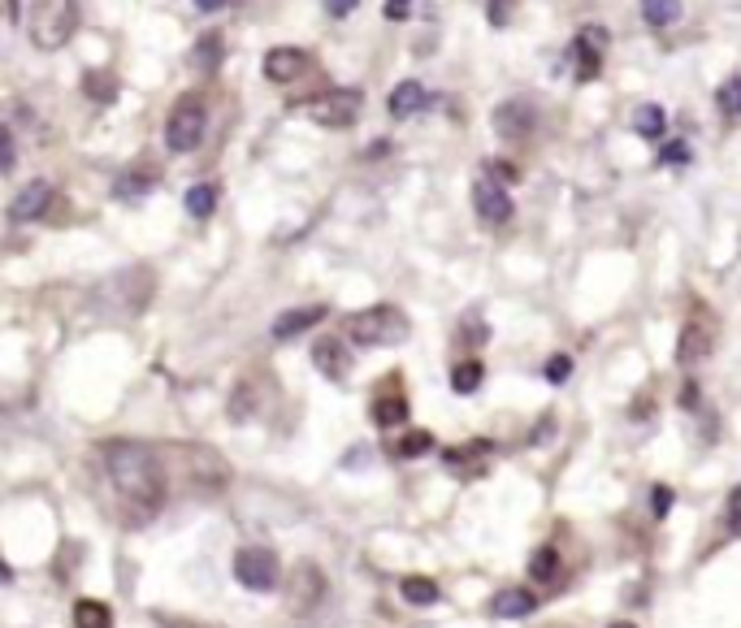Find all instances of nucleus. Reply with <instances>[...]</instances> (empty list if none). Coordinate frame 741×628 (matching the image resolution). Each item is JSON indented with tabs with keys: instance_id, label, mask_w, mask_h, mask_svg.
<instances>
[{
	"instance_id": "nucleus-1",
	"label": "nucleus",
	"mask_w": 741,
	"mask_h": 628,
	"mask_svg": "<svg viewBox=\"0 0 741 628\" xmlns=\"http://www.w3.org/2000/svg\"><path fill=\"white\" fill-rule=\"evenodd\" d=\"M105 472L117 494V520L139 529L148 524L169 499V477L160 464V451L148 442H105Z\"/></svg>"
},
{
	"instance_id": "nucleus-2",
	"label": "nucleus",
	"mask_w": 741,
	"mask_h": 628,
	"mask_svg": "<svg viewBox=\"0 0 741 628\" xmlns=\"http://www.w3.org/2000/svg\"><path fill=\"white\" fill-rule=\"evenodd\" d=\"M412 334V321L403 308L394 304H373L364 313H351L348 316V338L360 343V347H394Z\"/></svg>"
},
{
	"instance_id": "nucleus-3",
	"label": "nucleus",
	"mask_w": 741,
	"mask_h": 628,
	"mask_svg": "<svg viewBox=\"0 0 741 628\" xmlns=\"http://www.w3.org/2000/svg\"><path fill=\"white\" fill-rule=\"evenodd\" d=\"M204 130H208V109H204L199 96L187 91V96L169 109V121H165V148L178 153V157H187V153H195V148L204 144Z\"/></svg>"
},
{
	"instance_id": "nucleus-4",
	"label": "nucleus",
	"mask_w": 741,
	"mask_h": 628,
	"mask_svg": "<svg viewBox=\"0 0 741 628\" xmlns=\"http://www.w3.org/2000/svg\"><path fill=\"white\" fill-rule=\"evenodd\" d=\"M78 27V4L75 0H39L36 13H31V40L36 48H61V43H70Z\"/></svg>"
},
{
	"instance_id": "nucleus-5",
	"label": "nucleus",
	"mask_w": 741,
	"mask_h": 628,
	"mask_svg": "<svg viewBox=\"0 0 741 628\" xmlns=\"http://www.w3.org/2000/svg\"><path fill=\"white\" fill-rule=\"evenodd\" d=\"M234 577H238V586L265 593V589L282 581V563H277V555L270 547H243L234 555Z\"/></svg>"
},
{
	"instance_id": "nucleus-6",
	"label": "nucleus",
	"mask_w": 741,
	"mask_h": 628,
	"mask_svg": "<svg viewBox=\"0 0 741 628\" xmlns=\"http://www.w3.org/2000/svg\"><path fill=\"white\" fill-rule=\"evenodd\" d=\"M360 109H364V96L351 91V87H339V91H325V96L312 100L309 118L325 130H348L351 121L360 118Z\"/></svg>"
},
{
	"instance_id": "nucleus-7",
	"label": "nucleus",
	"mask_w": 741,
	"mask_h": 628,
	"mask_svg": "<svg viewBox=\"0 0 741 628\" xmlns=\"http://www.w3.org/2000/svg\"><path fill=\"white\" fill-rule=\"evenodd\" d=\"M316 602H325V577L316 563H295L291 568V581H286V607L295 616H309Z\"/></svg>"
},
{
	"instance_id": "nucleus-8",
	"label": "nucleus",
	"mask_w": 741,
	"mask_h": 628,
	"mask_svg": "<svg viewBox=\"0 0 741 628\" xmlns=\"http://www.w3.org/2000/svg\"><path fill=\"white\" fill-rule=\"evenodd\" d=\"M490 126H495L504 139H525V135L538 126V109H534L525 96H507L504 105H495Z\"/></svg>"
},
{
	"instance_id": "nucleus-9",
	"label": "nucleus",
	"mask_w": 741,
	"mask_h": 628,
	"mask_svg": "<svg viewBox=\"0 0 741 628\" xmlns=\"http://www.w3.org/2000/svg\"><path fill=\"white\" fill-rule=\"evenodd\" d=\"M472 208H477V217L486 226H507L511 222V196H507L504 183H495V178H477L472 183Z\"/></svg>"
},
{
	"instance_id": "nucleus-10",
	"label": "nucleus",
	"mask_w": 741,
	"mask_h": 628,
	"mask_svg": "<svg viewBox=\"0 0 741 628\" xmlns=\"http://www.w3.org/2000/svg\"><path fill=\"white\" fill-rule=\"evenodd\" d=\"M183 460H187V477H192L199 490H222L231 481V469L217 451L208 447H183Z\"/></svg>"
},
{
	"instance_id": "nucleus-11",
	"label": "nucleus",
	"mask_w": 741,
	"mask_h": 628,
	"mask_svg": "<svg viewBox=\"0 0 741 628\" xmlns=\"http://www.w3.org/2000/svg\"><path fill=\"white\" fill-rule=\"evenodd\" d=\"M603 52H607V31L603 27H582L577 40H573V57H577V75L582 79H594L603 70Z\"/></svg>"
},
{
	"instance_id": "nucleus-12",
	"label": "nucleus",
	"mask_w": 741,
	"mask_h": 628,
	"mask_svg": "<svg viewBox=\"0 0 741 628\" xmlns=\"http://www.w3.org/2000/svg\"><path fill=\"white\" fill-rule=\"evenodd\" d=\"M48 199H52V187H48L43 178L27 183V187L13 196V204H9V222H39V217L48 213Z\"/></svg>"
},
{
	"instance_id": "nucleus-13",
	"label": "nucleus",
	"mask_w": 741,
	"mask_h": 628,
	"mask_svg": "<svg viewBox=\"0 0 741 628\" xmlns=\"http://www.w3.org/2000/svg\"><path fill=\"white\" fill-rule=\"evenodd\" d=\"M309 70V52L300 48H270L265 52V79L270 82H295Z\"/></svg>"
},
{
	"instance_id": "nucleus-14",
	"label": "nucleus",
	"mask_w": 741,
	"mask_h": 628,
	"mask_svg": "<svg viewBox=\"0 0 741 628\" xmlns=\"http://www.w3.org/2000/svg\"><path fill=\"white\" fill-rule=\"evenodd\" d=\"M325 321V304H309V308H291V313H282L273 321V338L277 343H286V338H300L304 330L312 325H321Z\"/></svg>"
},
{
	"instance_id": "nucleus-15",
	"label": "nucleus",
	"mask_w": 741,
	"mask_h": 628,
	"mask_svg": "<svg viewBox=\"0 0 741 628\" xmlns=\"http://www.w3.org/2000/svg\"><path fill=\"white\" fill-rule=\"evenodd\" d=\"M312 360H316V369H321L330 382H343V377H348V369H351V352L339 343V338H316Z\"/></svg>"
},
{
	"instance_id": "nucleus-16",
	"label": "nucleus",
	"mask_w": 741,
	"mask_h": 628,
	"mask_svg": "<svg viewBox=\"0 0 741 628\" xmlns=\"http://www.w3.org/2000/svg\"><path fill=\"white\" fill-rule=\"evenodd\" d=\"M426 105H429V91L417 79H403L399 87H394V91H390V100H387V109H390V118H394V121L421 114Z\"/></svg>"
},
{
	"instance_id": "nucleus-17",
	"label": "nucleus",
	"mask_w": 741,
	"mask_h": 628,
	"mask_svg": "<svg viewBox=\"0 0 741 628\" xmlns=\"http://www.w3.org/2000/svg\"><path fill=\"white\" fill-rule=\"evenodd\" d=\"M711 325H702V321H690L685 330H681V343H676V360L681 364H699V360H706L711 355Z\"/></svg>"
},
{
	"instance_id": "nucleus-18",
	"label": "nucleus",
	"mask_w": 741,
	"mask_h": 628,
	"mask_svg": "<svg viewBox=\"0 0 741 628\" xmlns=\"http://www.w3.org/2000/svg\"><path fill=\"white\" fill-rule=\"evenodd\" d=\"M538 607V593L534 589H504V593H495V602H490V611L499 616V620H520V616H529Z\"/></svg>"
},
{
	"instance_id": "nucleus-19",
	"label": "nucleus",
	"mask_w": 741,
	"mask_h": 628,
	"mask_svg": "<svg viewBox=\"0 0 741 628\" xmlns=\"http://www.w3.org/2000/svg\"><path fill=\"white\" fill-rule=\"evenodd\" d=\"M156 187V174L153 169H126L121 178L114 183V199H126V204H135V199H144L148 192Z\"/></svg>"
},
{
	"instance_id": "nucleus-20",
	"label": "nucleus",
	"mask_w": 741,
	"mask_h": 628,
	"mask_svg": "<svg viewBox=\"0 0 741 628\" xmlns=\"http://www.w3.org/2000/svg\"><path fill=\"white\" fill-rule=\"evenodd\" d=\"M529 577H534L538 586H559V577H564V559H559V550L555 547L534 550V559H529Z\"/></svg>"
},
{
	"instance_id": "nucleus-21",
	"label": "nucleus",
	"mask_w": 741,
	"mask_h": 628,
	"mask_svg": "<svg viewBox=\"0 0 741 628\" xmlns=\"http://www.w3.org/2000/svg\"><path fill=\"white\" fill-rule=\"evenodd\" d=\"M408 421V399L403 394H378L373 399V425L378 430H394Z\"/></svg>"
},
{
	"instance_id": "nucleus-22",
	"label": "nucleus",
	"mask_w": 741,
	"mask_h": 628,
	"mask_svg": "<svg viewBox=\"0 0 741 628\" xmlns=\"http://www.w3.org/2000/svg\"><path fill=\"white\" fill-rule=\"evenodd\" d=\"M75 625L78 628H114V611H109V602H100V598H78Z\"/></svg>"
},
{
	"instance_id": "nucleus-23",
	"label": "nucleus",
	"mask_w": 741,
	"mask_h": 628,
	"mask_svg": "<svg viewBox=\"0 0 741 628\" xmlns=\"http://www.w3.org/2000/svg\"><path fill=\"white\" fill-rule=\"evenodd\" d=\"M82 96H91L96 105H114L117 100V79L105 70H87L82 75Z\"/></svg>"
},
{
	"instance_id": "nucleus-24",
	"label": "nucleus",
	"mask_w": 741,
	"mask_h": 628,
	"mask_svg": "<svg viewBox=\"0 0 741 628\" xmlns=\"http://www.w3.org/2000/svg\"><path fill=\"white\" fill-rule=\"evenodd\" d=\"M429 447H433V433L429 430H408L399 442H390V455H399V460H417V455H426Z\"/></svg>"
},
{
	"instance_id": "nucleus-25",
	"label": "nucleus",
	"mask_w": 741,
	"mask_h": 628,
	"mask_svg": "<svg viewBox=\"0 0 741 628\" xmlns=\"http://www.w3.org/2000/svg\"><path fill=\"white\" fill-rule=\"evenodd\" d=\"M481 377H486L481 360H460V364L451 369V391H456V394H472L477 386H481Z\"/></svg>"
},
{
	"instance_id": "nucleus-26",
	"label": "nucleus",
	"mask_w": 741,
	"mask_h": 628,
	"mask_svg": "<svg viewBox=\"0 0 741 628\" xmlns=\"http://www.w3.org/2000/svg\"><path fill=\"white\" fill-rule=\"evenodd\" d=\"M633 130H637L642 139H660L663 130H667V118H663L660 105H642V109L633 114Z\"/></svg>"
},
{
	"instance_id": "nucleus-27",
	"label": "nucleus",
	"mask_w": 741,
	"mask_h": 628,
	"mask_svg": "<svg viewBox=\"0 0 741 628\" xmlns=\"http://www.w3.org/2000/svg\"><path fill=\"white\" fill-rule=\"evenodd\" d=\"M183 204H187L192 217L204 222V217H213V208H217V187H213V183H199V187H192V192L183 196Z\"/></svg>"
},
{
	"instance_id": "nucleus-28",
	"label": "nucleus",
	"mask_w": 741,
	"mask_h": 628,
	"mask_svg": "<svg viewBox=\"0 0 741 628\" xmlns=\"http://www.w3.org/2000/svg\"><path fill=\"white\" fill-rule=\"evenodd\" d=\"M403 602H412V607H433L438 602V586L429 581V577H403Z\"/></svg>"
},
{
	"instance_id": "nucleus-29",
	"label": "nucleus",
	"mask_w": 741,
	"mask_h": 628,
	"mask_svg": "<svg viewBox=\"0 0 741 628\" xmlns=\"http://www.w3.org/2000/svg\"><path fill=\"white\" fill-rule=\"evenodd\" d=\"M642 18L651 27H672L681 18V0H642Z\"/></svg>"
},
{
	"instance_id": "nucleus-30",
	"label": "nucleus",
	"mask_w": 741,
	"mask_h": 628,
	"mask_svg": "<svg viewBox=\"0 0 741 628\" xmlns=\"http://www.w3.org/2000/svg\"><path fill=\"white\" fill-rule=\"evenodd\" d=\"M715 100H720V114H724V121L733 126V121H738V109H741V79L738 75L720 87V96H715Z\"/></svg>"
},
{
	"instance_id": "nucleus-31",
	"label": "nucleus",
	"mask_w": 741,
	"mask_h": 628,
	"mask_svg": "<svg viewBox=\"0 0 741 628\" xmlns=\"http://www.w3.org/2000/svg\"><path fill=\"white\" fill-rule=\"evenodd\" d=\"M256 408H261V394L252 399V386L243 382V386L234 391V399H231V416H234V421H247V416H252Z\"/></svg>"
},
{
	"instance_id": "nucleus-32",
	"label": "nucleus",
	"mask_w": 741,
	"mask_h": 628,
	"mask_svg": "<svg viewBox=\"0 0 741 628\" xmlns=\"http://www.w3.org/2000/svg\"><path fill=\"white\" fill-rule=\"evenodd\" d=\"M217 57H222V40H217V36H204V40L195 43V66H199V70H213Z\"/></svg>"
},
{
	"instance_id": "nucleus-33",
	"label": "nucleus",
	"mask_w": 741,
	"mask_h": 628,
	"mask_svg": "<svg viewBox=\"0 0 741 628\" xmlns=\"http://www.w3.org/2000/svg\"><path fill=\"white\" fill-rule=\"evenodd\" d=\"M486 18H490V27H511V18H516V0H486Z\"/></svg>"
},
{
	"instance_id": "nucleus-34",
	"label": "nucleus",
	"mask_w": 741,
	"mask_h": 628,
	"mask_svg": "<svg viewBox=\"0 0 741 628\" xmlns=\"http://www.w3.org/2000/svg\"><path fill=\"white\" fill-rule=\"evenodd\" d=\"M568 377H573V360H568V355H550V360H546V382L559 386V382H568Z\"/></svg>"
},
{
	"instance_id": "nucleus-35",
	"label": "nucleus",
	"mask_w": 741,
	"mask_h": 628,
	"mask_svg": "<svg viewBox=\"0 0 741 628\" xmlns=\"http://www.w3.org/2000/svg\"><path fill=\"white\" fill-rule=\"evenodd\" d=\"M660 160L663 165H685V160H690V144H681V139H676V144H667V148L660 153Z\"/></svg>"
},
{
	"instance_id": "nucleus-36",
	"label": "nucleus",
	"mask_w": 741,
	"mask_h": 628,
	"mask_svg": "<svg viewBox=\"0 0 741 628\" xmlns=\"http://www.w3.org/2000/svg\"><path fill=\"white\" fill-rule=\"evenodd\" d=\"M4 169H13V135L0 126V174Z\"/></svg>"
},
{
	"instance_id": "nucleus-37",
	"label": "nucleus",
	"mask_w": 741,
	"mask_h": 628,
	"mask_svg": "<svg viewBox=\"0 0 741 628\" xmlns=\"http://www.w3.org/2000/svg\"><path fill=\"white\" fill-rule=\"evenodd\" d=\"M490 178H495V183H516V169H511L507 160H490Z\"/></svg>"
},
{
	"instance_id": "nucleus-38",
	"label": "nucleus",
	"mask_w": 741,
	"mask_h": 628,
	"mask_svg": "<svg viewBox=\"0 0 741 628\" xmlns=\"http://www.w3.org/2000/svg\"><path fill=\"white\" fill-rule=\"evenodd\" d=\"M355 4H360V0H325V13H330V18H348Z\"/></svg>"
},
{
	"instance_id": "nucleus-39",
	"label": "nucleus",
	"mask_w": 741,
	"mask_h": 628,
	"mask_svg": "<svg viewBox=\"0 0 741 628\" xmlns=\"http://www.w3.org/2000/svg\"><path fill=\"white\" fill-rule=\"evenodd\" d=\"M738 508H741V490L729 494V511H724V520H729V533H738Z\"/></svg>"
},
{
	"instance_id": "nucleus-40",
	"label": "nucleus",
	"mask_w": 741,
	"mask_h": 628,
	"mask_svg": "<svg viewBox=\"0 0 741 628\" xmlns=\"http://www.w3.org/2000/svg\"><path fill=\"white\" fill-rule=\"evenodd\" d=\"M667 508H672V490L655 485V516H667Z\"/></svg>"
},
{
	"instance_id": "nucleus-41",
	"label": "nucleus",
	"mask_w": 741,
	"mask_h": 628,
	"mask_svg": "<svg viewBox=\"0 0 741 628\" xmlns=\"http://www.w3.org/2000/svg\"><path fill=\"white\" fill-rule=\"evenodd\" d=\"M160 628H213V625H199V620H174V616H156Z\"/></svg>"
},
{
	"instance_id": "nucleus-42",
	"label": "nucleus",
	"mask_w": 741,
	"mask_h": 628,
	"mask_svg": "<svg viewBox=\"0 0 741 628\" xmlns=\"http://www.w3.org/2000/svg\"><path fill=\"white\" fill-rule=\"evenodd\" d=\"M408 4H412V0H387V18H403Z\"/></svg>"
},
{
	"instance_id": "nucleus-43",
	"label": "nucleus",
	"mask_w": 741,
	"mask_h": 628,
	"mask_svg": "<svg viewBox=\"0 0 741 628\" xmlns=\"http://www.w3.org/2000/svg\"><path fill=\"white\" fill-rule=\"evenodd\" d=\"M226 4H231V0H195L199 13H217V9H226Z\"/></svg>"
},
{
	"instance_id": "nucleus-44",
	"label": "nucleus",
	"mask_w": 741,
	"mask_h": 628,
	"mask_svg": "<svg viewBox=\"0 0 741 628\" xmlns=\"http://www.w3.org/2000/svg\"><path fill=\"white\" fill-rule=\"evenodd\" d=\"M681 403H685V408H699V386H694V382L685 386V394H681Z\"/></svg>"
},
{
	"instance_id": "nucleus-45",
	"label": "nucleus",
	"mask_w": 741,
	"mask_h": 628,
	"mask_svg": "<svg viewBox=\"0 0 741 628\" xmlns=\"http://www.w3.org/2000/svg\"><path fill=\"white\" fill-rule=\"evenodd\" d=\"M4 9H9V18L18 22V13H22V0H4Z\"/></svg>"
},
{
	"instance_id": "nucleus-46",
	"label": "nucleus",
	"mask_w": 741,
	"mask_h": 628,
	"mask_svg": "<svg viewBox=\"0 0 741 628\" xmlns=\"http://www.w3.org/2000/svg\"><path fill=\"white\" fill-rule=\"evenodd\" d=\"M0 581H9V572H4V568H0Z\"/></svg>"
},
{
	"instance_id": "nucleus-47",
	"label": "nucleus",
	"mask_w": 741,
	"mask_h": 628,
	"mask_svg": "<svg viewBox=\"0 0 741 628\" xmlns=\"http://www.w3.org/2000/svg\"><path fill=\"white\" fill-rule=\"evenodd\" d=\"M612 628H633V625H612Z\"/></svg>"
}]
</instances>
